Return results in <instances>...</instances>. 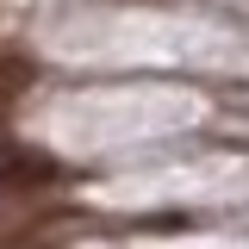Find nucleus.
Instances as JSON below:
<instances>
[{"instance_id":"obj_1","label":"nucleus","mask_w":249,"mask_h":249,"mask_svg":"<svg viewBox=\"0 0 249 249\" xmlns=\"http://www.w3.org/2000/svg\"><path fill=\"white\" fill-rule=\"evenodd\" d=\"M0 249H50V243H0Z\"/></svg>"}]
</instances>
